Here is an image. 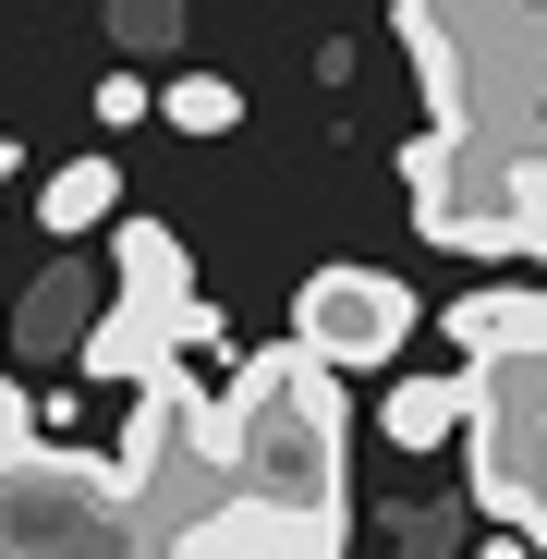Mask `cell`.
<instances>
[{
	"mask_svg": "<svg viewBox=\"0 0 547 559\" xmlns=\"http://www.w3.org/2000/svg\"><path fill=\"white\" fill-rule=\"evenodd\" d=\"M219 426H231V499L243 511L341 523V402H329V365H305L293 341L243 353L231 390H219Z\"/></svg>",
	"mask_w": 547,
	"mask_h": 559,
	"instance_id": "1",
	"label": "cell"
},
{
	"mask_svg": "<svg viewBox=\"0 0 547 559\" xmlns=\"http://www.w3.org/2000/svg\"><path fill=\"white\" fill-rule=\"evenodd\" d=\"M414 317H426V305L402 293L390 267H317L305 293H293V353L329 365V378H341V365H390V353L414 341Z\"/></svg>",
	"mask_w": 547,
	"mask_h": 559,
	"instance_id": "2",
	"label": "cell"
},
{
	"mask_svg": "<svg viewBox=\"0 0 547 559\" xmlns=\"http://www.w3.org/2000/svg\"><path fill=\"white\" fill-rule=\"evenodd\" d=\"M73 365H85V378H98V390H158V378H170L182 353H170V317H158V305H122V293H110Z\"/></svg>",
	"mask_w": 547,
	"mask_h": 559,
	"instance_id": "3",
	"label": "cell"
},
{
	"mask_svg": "<svg viewBox=\"0 0 547 559\" xmlns=\"http://www.w3.org/2000/svg\"><path fill=\"white\" fill-rule=\"evenodd\" d=\"M110 293H122V305H158V317L195 305V267H182V231H170V219H122V231H110Z\"/></svg>",
	"mask_w": 547,
	"mask_h": 559,
	"instance_id": "4",
	"label": "cell"
},
{
	"mask_svg": "<svg viewBox=\"0 0 547 559\" xmlns=\"http://www.w3.org/2000/svg\"><path fill=\"white\" fill-rule=\"evenodd\" d=\"M37 219H49L61 243H85L98 219H122V158H61V170L37 182Z\"/></svg>",
	"mask_w": 547,
	"mask_h": 559,
	"instance_id": "5",
	"label": "cell"
},
{
	"mask_svg": "<svg viewBox=\"0 0 547 559\" xmlns=\"http://www.w3.org/2000/svg\"><path fill=\"white\" fill-rule=\"evenodd\" d=\"M378 426H390L402 450H438V438H463V426H475V378H463V365H450V378H402Z\"/></svg>",
	"mask_w": 547,
	"mask_h": 559,
	"instance_id": "6",
	"label": "cell"
},
{
	"mask_svg": "<svg viewBox=\"0 0 547 559\" xmlns=\"http://www.w3.org/2000/svg\"><path fill=\"white\" fill-rule=\"evenodd\" d=\"M98 280H73V267H49L37 293H25V317H13V341H61V353H85V329H98Z\"/></svg>",
	"mask_w": 547,
	"mask_h": 559,
	"instance_id": "7",
	"label": "cell"
},
{
	"mask_svg": "<svg viewBox=\"0 0 547 559\" xmlns=\"http://www.w3.org/2000/svg\"><path fill=\"white\" fill-rule=\"evenodd\" d=\"M158 122H170V134H195V146H219V134L243 122V85H231V73H170Z\"/></svg>",
	"mask_w": 547,
	"mask_h": 559,
	"instance_id": "8",
	"label": "cell"
},
{
	"mask_svg": "<svg viewBox=\"0 0 547 559\" xmlns=\"http://www.w3.org/2000/svg\"><path fill=\"white\" fill-rule=\"evenodd\" d=\"M110 37H122V61L146 73L158 49H182V0H110Z\"/></svg>",
	"mask_w": 547,
	"mask_h": 559,
	"instance_id": "9",
	"label": "cell"
},
{
	"mask_svg": "<svg viewBox=\"0 0 547 559\" xmlns=\"http://www.w3.org/2000/svg\"><path fill=\"white\" fill-rule=\"evenodd\" d=\"M146 110H158V85H146L134 61H122V73H98V122H110V134H134Z\"/></svg>",
	"mask_w": 547,
	"mask_h": 559,
	"instance_id": "10",
	"label": "cell"
},
{
	"mask_svg": "<svg viewBox=\"0 0 547 559\" xmlns=\"http://www.w3.org/2000/svg\"><path fill=\"white\" fill-rule=\"evenodd\" d=\"M219 329H231V317H219L207 293H195V305H170V353H219Z\"/></svg>",
	"mask_w": 547,
	"mask_h": 559,
	"instance_id": "11",
	"label": "cell"
},
{
	"mask_svg": "<svg viewBox=\"0 0 547 559\" xmlns=\"http://www.w3.org/2000/svg\"><path fill=\"white\" fill-rule=\"evenodd\" d=\"M25 438H37V402L13 390V365H0V450H25Z\"/></svg>",
	"mask_w": 547,
	"mask_h": 559,
	"instance_id": "12",
	"label": "cell"
},
{
	"mask_svg": "<svg viewBox=\"0 0 547 559\" xmlns=\"http://www.w3.org/2000/svg\"><path fill=\"white\" fill-rule=\"evenodd\" d=\"M475 559H535V535H487V547H475Z\"/></svg>",
	"mask_w": 547,
	"mask_h": 559,
	"instance_id": "13",
	"label": "cell"
},
{
	"mask_svg": "<svg viewBox=\"0 0 547 559\" xmlns=\"http://www.w3.org/2000/svg\"><path fill=\"white\" fill-rule=\"evenodd\" d=\"M13 170H25V158H13V134H0V195H13Z\"/></svg>",
	"mask_w": 547,
	"mask_h": 559,
	"instance_id": "14",
	"label": "cell"
}]
</instances>
